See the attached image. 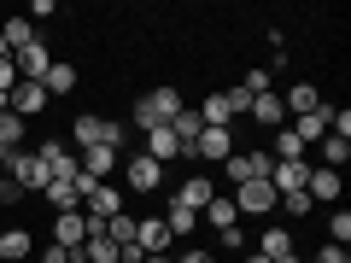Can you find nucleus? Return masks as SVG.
<instances>
[{
	"label": "nucleus",
	"instance_id": "nucleus-1",
	"mask_svg": "<svg viewBox=\"0 0 351 263\" xmlns=\"http://www.w3.org/2000/svg\"><path fill=\"white\" fill-rule=\"evenodd\" d=\"M176 112H182V94H176L170 82H158L152 94H141V100H135V129H170Z\"/></svg>",
	"mask_w": 351,
	"mask_h": 263
},
{
	"label": "nucleus",
	"instance_id": "nucleus-2",
	"mask_svg": "<svg viewBox=\"0 0 351 263\" xmlns=\"http://www.w3.org/2000/svg\"><path fill=\"white\" fill-rule=\"evenodd\" d=\"M269 170H276V158H269L263 147H246V152H228L223 158V175L234 181V188L240 181H269Z\"/></svg>",
	"mask_w": 351,
	"mask_h": 263
},
{
	"label": "nucleus",
	"instance_id": "nucleus-3",
	"mask_svg": "<svg viewBox=\"0 0 351 263\" xmlns=\"http://www.w3.org/2000/svg\"><path fill=\"white\" fill-rule=\"evenodd\" d=\"M36 158L47 164V181H59V188H76V175H82V158H76L64 140H41Z\"/></svg>",
	"mask_w": 351,
	"mask_h": 263
},
{
	"label": "nucleus",
	"instance_id": "nucleus-4",
	"mask_svg": "<svg viewBox=\"0 0 351 263\" xmlns=\"http://www.w3.org/2000/svg\"><path fill=\"white\" fill-rule=\"evenodd\" d=\"M6 175L18 181V193H41V188H47V164L36 158V147H18V152H6Z\"/></svg>",
	"mask_w": 351,
	"mask_h": 263
},
{
	"label": "nucleus",
	"instance_id": "nucleus-5",
	"mask_svg": "<svg viewBox=\"0 0 351 263\" xmlns=\"http://www.w3.org/2000/svg\"><path fill=\"white\" fill-rule=\"evenodd\" d=\"M123 188L129 193H158L164 188V164L147 158V152H129L123 158Z\"/></svg>",
	"mask_w": 351,
	"mask_h": 263
},
{
	"label": "nucleus",
	"instance_id": "nucleus-6",
	"mask_svg": "<svg viewBox=\"0 0 351 263\" xmlns=\"http://www.w3.org/2000/svg\"><path fill=\"white\" fill-rule=\"evenodd\" d=\"M276 188H269V181H240V188H234V211L240 216H269V211H276Z\"/></svg>",
	"mask_w": 351,
	"mask_h": 263
},
{
	"label": "nucleus",
	"instance_id": "nucleus-7",
	"mask_svg": "<svg viewBox=\"0 0 351 263\" xmlns=\"http://www.w3.org/2000/svg\"><path fill=\"white\" fill-rule=\"evenodd\" d=\"M117 211H123V193H117L112 181H100V188L82 193V216H88V223H112Z\"/></svg>",
	"mask_w": 351,
	"mask_h": 263
},
{
	"label": "nucleus",
	"instance_id": "nucleus-8",
	"mask_svg": "<svg viewBox=\"0 0 351 263\" xmlns=\"http://www.w3.org/2000/svg\"><path fill=\"white\" fill-rule=\"evenodd\" d=\"M6 105H12V117H24V123H29V117H41L53 100H47V88H41V82H18L12 94H6Z\"/></svg>",
	"mask_w": 351,
	"mask_h": 263
},
{
	"label": "nucleus",
	"instance_id": "nucleus-9",
	"mask_svg": "<svg viewBox=\"0 0 351 263\" xmlns=\"http://www.w3.org/2000/svg\"><path fill=\"white\" fill-rule=\"evenodd\" d=\"M135 246L147 251V258H164V251L176 246L170 228H164V216H135Z\"/></svg>",
	"mask_w": 351,
	"mask_h": 263
},
{
	"label": "nucleus",
	"instance_id": "nucleus-10",
	"mask_svg": "<svg viewBox=\"0 0 351 263\" xmlns=\"http://www.w3.org/2000/svg\"><path fill=\"white\" fill-rule=\"evenodd\" d=\"M76 158H82L88 181H112V175L123 170V152H112V147H88V152H76Z\"/></svg>",
	"mask_w": 351,
	"mask_h": 263
},
{
	"label": "nucleus",
	"instance_id": "nucleus-11",
	"mask_svg": "<svg viewBox=\"0 0 351 263\" xmlns=\"http://www.w3.org/2000/svg\"><path fill=\"white\" fill-rule=\"evenodd\" d=\"M47 64H53L47 41H29L24 53H12V71H18V82H41V76H47Z\"/></svg>",
	"mask_w": 351,
	"mask_h": 263
},
{
	"label": "nucleus",
	"instance_id": "nucleus-12",
	"mask_svg": "<svg viewBox=\"0 0 351 263\" xmlns=\"http://www.w3.org/2000/svg\"><path fill=\"white\" fill-rule=\"evenodd\" d=\"M82 240H88V216L82 211H59V216H53V246L82 251Z\"/></svg>",
	"mask_w": 351,
	"mask_h": 263
},
{
	"label": "nucleus",
	"instance_id": "nucleus-13",
	"mask_svg": "<svg viewBox=\"0 0 351 263\" xmlns=\"http://www.w3.org/2000/svg\"><path fill=\"white\" fill-rule=\"evenodd\" d=\"M304 181H311V158H287V164H276V170H269V188H276V199H281V193H299Z\"/></svg>",
	"mask_w": 351,
	"mask_h": 263
},
{
	"label": "nucleus",
	"instance_id": "nucleus-14",
	"mask_svg": "<svg viewBox=\"0 0 351 263\" xmlns=\"http://www.w3.org/2000/svg\"><path fill=\"white\" fill-rule=\"evenodd\" d=\"M217 199V181H211V175H188V181H182V188H176V199L170 205H188V211H205V205H211Z\"/></svg>",
	"mask_w": 351,
	"mask_h": 263
},
{
	"label": "nucleus",
	"instance_id": "nucleus-15",
	"mask_svg": "<svg viewBox=\"0 0 351 263\" xmlns=\"http://www.w3.org/2000/svg\"><path fill=\"white\" fill-rule=\"evenodd\" d=\"M228 152H234V135L228 129H199V140H193L188 158H205V164H223Z\"/></svg>",
	"mask_w": 351,
	"mask_h": 263
},
{
	"label": "nucleus",
	"instance_id": "nucleus-16",
	"mask_svg": "<svg viewBox=\"0 0 351 263\" xmlns=\"http://www.w3.org/2000/svg\"><path fill=\"white\" fill-rule=\"evenodd\" d=\"M88 147H106V117L100 112H82L71 123V152H88Z\"/></svg>",
	"mask_w": 351,
	"mask_h": 263
},
{
	"label": "nucleus",
	"instance_id": "nucleus-17",
	"mask_svg": "<svg viewBox=\"0 0 351 263\" xmlns=\"http://www.w3.org/2000/svg\"><path fill=\"white\" fill-rule=\"evenodd\" d=\"M246 117H252V123H263V129H281V123H287V105H281V94L269 88V94H252Z\"/></svg>",
	"mask_w": 351,
	"mask_h": 263
},
{
	"label": "nucleus",
	"instance_id": "nucleus-18",
	"mask_svg": "<svg viewBox=\"0 0 351 263\" xmlns=\"http://www.w3.org/2000/svg\"><path fill=\"white\" fill-rule=\"evenodd\" d=\"M29 251H36V234L29 228H0V263H29Z\"/></svg>",
	"mask_w": 351,
	"mask_h": 263
},
{
	"label": "nucleus",
	"instance_id": "nucleus-19",
	"mask_svg": "<svg viewBox=\"0 0 351 263\" xmlns=\"http://www.w3.org/2000/svg\"><path fill=\"white\" fill-rule=\"evenodd\" d=\"M304 193H311V205H334V199H339V170L311 164V181H304Z\"/></svg>",
	"mask_w": 351,
	"mask_h": 263
},
{
	"label": "nucleus",
	"instance_id": "nucleus-20",
	"mask_svg": "<svg viewBox=\"0 0 351 263\" xmlns=\"http://www.w3.org/2000/svg\"><path fill=\"white\" fill-rule=\"evenodd\" d=\"M281 105H287V117H311V112H322V94H316V82H293L281 94Z\"/></svg>",
	"mask_w": 351,
	"mask_h": 263
},
{
	"label": "nucleus",
	"instance_id": "nucleus-21",
	"mask_svg": "<svg viewBox=\"0 0 351 263\" xmlns=\"http://www.w3.org/2000/svg\"><path fill=\"white\" fill-rule=\"evenodd\" d=\"M252 251H263V258L276 263V258H293V251H299V246H293V228L269 223V228H263V234H258V246H252Z\"/></svg>",
	"mask_w": 351,
	"mask_h": 263
},
{
	"label": "nucleus",
	"instance_id": "nucleus-22",
	"mask_svg": "<svg viewBox=\"0 0 351 263\" xmlns=\"http://www.w3.org/2000/svg\"><path fill=\"white\" fill-rule=\"evenodd\" d=\"M41 88H47V100H59V94H71V88H76V64L53 59V64H47V76H41Z\"/></svg>",
	"mask_w": 351,
	"mask_h": 263
},
{
	"label": "nucleus",
	"instance_id": "nucleus-23",
	"mask_svg": "<svg viewBox=\"0 0 351 263\" xmlns=\"http://www.w3.org/2000/svg\"><path fill=\"white\" fill-rule=\"evenodd\" d=\"M164 228H170V240H188L193 228H199V211H188V205H164Z\"/></svg>",
	"mask_w": 351,
	"mask_h": 263
},
{
	"label": "nucleus",
	"instance_id": "nucleus-24",
	"mask_svg": "<svg viewBox=\"0 0 351 263\" xmlns=\"http://www.w3.org/2000/svg\"><path fill=\"white\" fill-rule=\"evenodd\" d=\"M0 36H6V53H24L29 41H41L29 18H6V24H0Z\"/></svg>",
	"mask_w": 351,
	"mask_h": 263
},
{
	"label": "nucleus",
	"instance_id": "nucleus-25",
	"mask_svg": "<svg viewBox=\"0 0 351 263\" xmlns=\"http://www.w3.org/2000/svg\"><path fill=\"white\" fill-rule=\"evenodd\" d=\"M199 216H205V223H211V234H223V228H234V223H240V211H234V199H223V193H217V199L205 205Z\"/></svg>",
	"mask_w": 351,
	"mask_h": 263
},
{
	"label": "nucleus",
	"instance_id": "nucleus-26",
	"mask_svg": "<svg viewBox=\"0 0 351 263\" xmlns=\"http://www.w3.org/2000/svg\"><path fill=\"white\" fill-rule=\"evenodd\" d=\"M147 158H182V140L170 135V129H147Z\"/></svg>",
	"mask_w": 351,
	"mask_h": 263
},
{
	"label": "nucleus",
	"instance_id": "nucleus-27",
	"mask_svg": "<svg viewBox=\"0 0 351 263\" xmlns=\"http://www.w3.org/2000/svg\"><path fill=\"white\" fill-rule=\"evenodd\" d=\"M269 158H276V164H287V158H311V152H304V140L293 135L287 123H281V129H276V147H269Z\"/></svg>",
	"mask_w": 351,
	"mask_h": 263
},
{
	"label": "nucleus",
	"instance_id": "nucleus-28",
	"mask_svg": "<svg viewBox=\"0 0 351 263\" xmlns=\"http://www.w3.org/2000/svg\"><path fill=\"white\" fill-rule=\"evenodd\" d=\"M41 199L53 205V216H59V211H82V199H76V188H59V181H47V188H41Z\"/></svg>",
	"mask_w": 351,
	"mask_h": 263
},
{
	"label": "nucleus",
	"instance_id": "nucleus-29",
	"mask_svg": "<svg viewBox=\"0 0 351 263\" xmlns=\"http://www.w3.org/2000/svg\"><path fill=\"white\" fill-rule=\"evenodd\" d=\"M18 147H24V117L0 112V152H18Z\"/></svg>",
	"mask_w": 351,
	"mask_h": 263
},
{
	"label": "nucleus",
	"instance_id": "nucleus-30",
	"mask_svg": "<svg viewBox=\"0 0 351 263\" xmlns=\"http://www.w3.org/2000/svg\"><path fill=\"white\" fill-rule=\"evenodd\" d=\"M106 234H112V246H117V251H123V246H135V216H129V211H117L112 223H106Z\"/></svg>",
	"mask_w": 351,
	"mask_h": 263
},
{
	"label": "nucleus",
	"instance_id": "nucleus-31",
	"mask_svg": "<svg viewBox=\"0 0 351 263\" xmlns=\"http://www.w3.org/2000/svg\"><path fill=\"white\" fill-rule=\"evenodd\" d=\"M328 246H351V211H328Z\"/></svg>",
	"mask_w": 351,
	"mask_h": 263
},
{
	"label": "nucleus",
	"instance_id": "nucleus-32",
	"mask_svg": "<svg viewBox=\"0 0 351 263\" xmlns=\"http://www.w3.org/2000/svg\"><path fill=\"white\" fill-rule=\"evenodd\" d=\"M276 211H287V216H293V223H299V216H311V211H316V205H311V193H304V188H299V193H281V205H276Z\"/></svg>",
	"mask_w": 351,
	"mask_h": 263
},
{
	"label": "nucleus",
	"instance_id": "nucleus-33",
	"mask_svg": "<svg viewBox=\"0 0 351 263\" xmlns=\"http://www.w3.org/2000/svg\"><path fill=\"white\" fill-rule=\"evenodd\" d=\"M240 88H246V94H269V88H276L269 64H252V71H246V82H240Z\"/></svg>",
	"mask_w": 351,
	"mask_h": 263
},
{
	"label": "nucleus",
	"instance_id": "nucleus-34",
	"mask_svg": "<svg viewBox=\"0 0 351 263\" xmlns=\"http://www.w3.org/2000/svg\"><path fill=\"white\" fill-rule=\"evenodd\" d=\"M123 140H129V123H123V117H106V147L123 152Z\"/></svg>",
	"mask_w": 351,
	"mask_h": 263
},
{
	"label": "nucleus",
	"instance_id": "nucleus-35",
	"mask_svg": "<svg viewBox=\"0 0 351 263\" xmlns=\"http://www.w3.org/2000/svg\"><path fill=\"white\" fill-rule=\"evenodd\" d=\"M217 246H223V251H246V228H223V234H217Z\"/></svg>",
	"mask_w": 351,
	"mask_h": 263
},
{
	"label": "nucleus",
	"instance_id": "nucleus-36",
	"mask_svg": "<svg viewBox=\"0 0 351 263\" xmlns=\"http://www.w3.org/2000/svg\"><path fill=\"white\" fill-rule=\"evenodd\" d=\"M18 199H24V193H18V181L0 170V211H6V205H18Z\"/></svg>",
	"mask_w": 351,
	"mask_h": 263
},
{
	"label": "nucleus",
	"instance_id": "nucleus-37",
	"mask_svg": "<svg viewBox=\"0 0 351 263\" xmlns=\"http://www.w3.org/2000/svg\"><path fill=\"white\" fill-rule=\"evenodd\" d=\"M311 263H351V251H346V246H322Z\"/></svg>",
	"mask_w": 351,
	"mask_h": 263
},
{
	"label": "nucleus",
	"instance_id": "nucleus-38",
	"mask_svg": "<svg viewBox=\"0 0 351 263\" xmlns=\"http://www.w3.org/2000/svg\"><path fill=\"white\" fill-rule=\"evenodd\" d=\"M36 263H76V251H64V246H47Z\"/></svg>",
	"mask_w": 351,
	"mask_h": 263
},
{
	"label": "nucleus",
	"instance_id": "nucleus-39",
	"mask_svg": "<svg viewBox=\"0 0 351 263\" xmlns=\"http://www.w3.org/2000/svg\"><path fill=\"white\" fill-rule=\"evenodd\" d=\"M18 88V71H12V59H0V94H12Z\"/></svg>",
	"mask_w": 351,
	"mask_h": 263
},
{
	"label": "nucleus",
	"instance_id": "nucleus-40",
	"mask_svg": "<svg viewBox=\"0 0 351 263\" xmlns=\"http://www.w3.org/2000/svg\"><path fill=\"white\" fill-rule=\"evenodd\" d=\"M170 258H176V263H217L211 251H199V246H193V251H170Z\"/></svg>",
	"mask_w": 351,
	"mask_h": 263
},
{
	"label": "nucleus",
	"instance_id": "nucleus-41",
	"mask_svg": "<svg viewBox=\"0 0 351 263\" xmlns=\"http://www.w3.org/2000/svg\"><path fill=\"white\" fill-rule=\"evenodd\" d=\"M240 263H269V258H263V251H252V246H246V251H240Z\"/></svg>",
	"mask_w": 351,
	"mask_h": 263
},
{
	"label": "nucleus",
	"instance_id": "nucleus-42",
	"mask_svg": "<svg viewBox=\"0 0 351 263\" xmlns=\"http://www.w3.org/2000/svg\"><path fill=\"white\" fill-rule=\"evenodd\" d=\"M147 263H176V258H170V251H164V258H147Z\"/></svg>",
	"mask_w": 351,
	"mask_h": 263
},
{
	"label": "nucleus",
	"instance_id": "nucleus-43",
	"mask_svg": "<svg viewBox=\"0 0 351 263\" xmlns=\"http://www.w3.org/2000/svg\"><path fill=\"white\" fill-rule=\"evenodd\" d=\"M0 59H12V53H6V36H0Z\"/></svg>",
	"mask_w": 351,
	"mask_h": 263
},
{
	"label": "nucleus",
	"instance_id": "nucleus-44",
	"mask_svg": "<svg viewBox=\"0 0 351 263\" xmlns=\"http://www.w3.org/2000/svg\"><path fill=\"white\" fill-rule=\"evenodd\" d=\"M0 170H6V152H0Z\"/></svg>",
	"mask_w": 351,
	"mask_h": 263
},
{
	"label": "nucleus",
	"instance_id": "nucleus-45",
	"mask_svg": "<svg viewBox=\"0 0 351 263\" xmlns=\"http://www.w3.org/2000/svg\"><path fill=\"white\" fill-rule=\"evenodd\" d=\"M299 263H311V258H299Z\"/></svg>",
	"mask_w": 351,
	"mask_h": 263
}]
</instances>
